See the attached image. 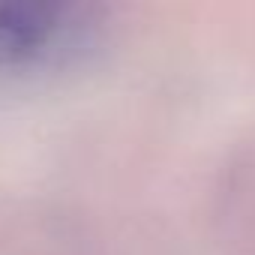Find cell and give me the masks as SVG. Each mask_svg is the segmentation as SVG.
<instances>
[{"label": "cell", "instance_id": "6da1fadb", "mask_svg": "<svg viewBox=\"0 0 255 255\" xmlns=\"http://www.w3.org/2000/svg\"><path fill=\"white\" fill-rule=\"evenodd\" d=\"M105 30L90 3L0 0V75H30L81 60Z\"/></svg>", "mask_w": 255, "mask_h": 255}]
</instances>
